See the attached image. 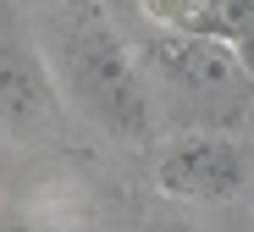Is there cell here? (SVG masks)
<instances>
[{"label": "cell", "mask_w": 254, "mask_h": 232, "mask_svg": "<svg viewBox=\"0 0 254 232\" xmlns=\"http://www.w3.org/2000/svg\"><path fill=\"white\" fill-rule=\"evenodd\" d=\"M33 39L56 72L61 100H72L111 138H149L155 94H149L144 61L105 22V6H56V17Z\"/></svg>", "instance_id": "6da1fadb"}, {"label": "cell", "mask_w": 254, "mask_h": 232, "mask_svg": "<svg viewBox=\"0 0 254 232\" xmlns=\"http://www.w3.org/2000/svg\"><path fill=\"white\" fill-rule=\"evenodd\" d=\"M160 83H172L188 100H243L254 77L243 72L238 44L221 33H188V28H155L144 56H138Z\"/></svg>", "instance_id": "7a4b0ae2"}, {"label": "cell", "mask_w": 254, "mask_h": 232, "mask_svg": "<svg viewBox=\"0 0 254 232\" xmlns=\"http://www.w3.org/2000/svg\"><path fill=\"white\" fill-rule=\"evenodd\" d=\"M56 116H61L56 72L39 50V39L22 28L17 6L0 0V127L33 138V133H50Z\"/></svg>", "instance_id": "3957f363"}, {"label": "cell", "mask_w": 254, "mask_h": 232, "mask_svg": "<svg viewBox=\"0 0 254 232\" xmlns=\"http://www.w3.org/2000/svg\"><path fill=\"white\" fill-rule=\"evenodd\" d=\"M249 182V155L227 133H177L155 155V188L183 205H227Z\"/></svg>", "instance_id": "277c9868"}, {"label": "cell", "mask_w": 254, "mask_h": 232, "mask_svg": "<svg viewBox=\"0 0 254 232\" xmlns=\"http://www.w3.org/2000/svg\"><path fill=\"white\" fill-rule=\"evenodd\" d=\"M238 56H243V72L254 77V39H238Z\"/></svg>", "instance_id": "5b68a950"}, {"label": "cell", "mask_w": 254, "mask_h": 232, "mask_svg": "<svg viewBox=\"0 0 254 232\" xmlns=\"http://www.w3.org/2000/svg\"><path fill=\"white\" fill-rule=\"evenodd\" d=\"M50 6H100V0H50Z\"/></svg>", "instance_id": "8992f818"}]
</instances>
